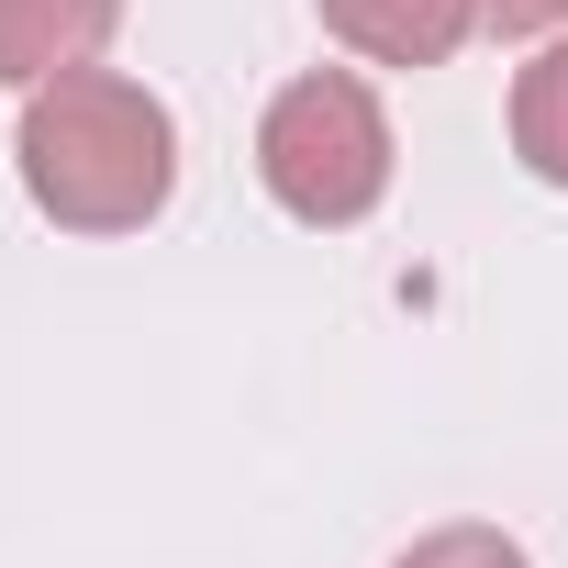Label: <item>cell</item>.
<instances>
[{
    "label": "cell",
    "mask_w": 568,
    "mask_h": 568,
    "mask_svg": "<svg viewBox=\"0 0 568 568\" xmlns=\"http://www.w3.org/2000/svg\"><path fill=\"white\" fill-rule=\"evenodd\" d=\"M12 168H23V201L57 234H145L179 190V123L145 79L68 68V79L23 90Z\"/></svg>",
    "instance_id": "1"
},
{
    "label": "cell",
    "mask_w": 568,
    "mask_h": 568,
    "mask_svg": "<svg viewBox=\"0 0 568 568\" xmlns=\"http://www.w3.org/2000/svg\"><path fill=\"white\" fill-rule=\"evenodd\" d=\"M256 179H267L278 212L313 223V234L368 223L390 201V112H379V90L357 68L291 79V90L267 101V123H256Z\"/></svg>",
    "instance_id": "2"
},
{
    "label": "cell",
    "mask_w": 568,
    "mask_h": 568,
    "mask_svg": "<svg viewBox=\"0 0 568 568\" xmlns=\"http://www.w3.org/2000/svg\"><path fill=\"white\" fill-rule=\"evenodd\" d=\"M123 34V0H0V90H45L68 68H101Z\"/></svg>",
    "instance_id": "3"
},
{
    "label": "cell",
    "mask_w": 568,
    "mask_h": 568,
    "mask_svg": "<svg viewBox=\"0 0 568 568\" xmlns=\"http://www.w3.org/2000/svg\"><path fill=\"white\" fill-rule=\"evenodd\" d=\"M324 34L368 68H446L479 34V12L468 0H324Z\"/></svg>",
    "instance_id": "4"
},
{
    "label": "cell",
    "mask_w": 568,
    "mask_h": 568,
    "mask_svg": "<svg viewBox=\"0 0 568 568\" xmlns=\"http://www.w3.org/2000/svg\"><path fill=\"white\" fill-rule=\"evenodd\" d=\"M513 156H524L546 190H568V34H546L535 68L513 79Z\"/></svg>",
    "instance_id": "5"
},
{
    "label": "cell",
    "mask_w": 568,
    "mask_h": 568,
    "mask_svg": "<svg viewBox=\"0 0 568 568\" xmlns=\"http://www.w3.org/2000/svg\"><path fill=\"white\" fill-rule=\"evenodd\" d=\"M390 568H524V546L501 524H435L424 546H402Z\"/></svg>",
    "instance_id": "6"
},
{
    "label": "cell",
    "mask_w": 568,
    "mask_h": 568,
    "mask_svg": "<svg viewBox=\"0 0 568 568\" xmlns=\"http://www.w3.org/2000/svg\"><path fill=\"white\" fill-rule=\"evenodd\" d=\"M468 12H479V34H513V45L568 34V0H468Z\"/></svg>",
    "instance_id": "7"
}]
</instances>
